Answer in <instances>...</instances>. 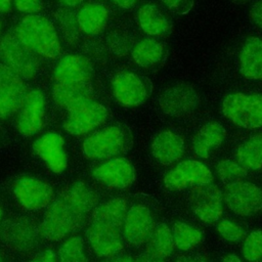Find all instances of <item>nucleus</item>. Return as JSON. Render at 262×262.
Returning <instances> with one entry per match:
<instances>
[{
  "label": "nucleus",
  "instance_id": "f257e3e1",
  "mask_svg": "<svg viewBox=\"0 0 262 262\" xmlns=\"http://www.w3.org/2000/svg\"><path fill=\"white\" fill-rule=\"evenodd\" d=\"M97 204L96 193L84 182L77 181L53 199L41 221L43 237L58 242L82 227Z\"/></svg>",
  "mask_w": 262,
  "mask_h": 262
},
{
  "label": "nucleus",
  "instance_id": "f03ea898",
  "mask_svg": "<svg viewBox=\"0 0 262 262\" xmlns=\"http://www.w3.org/2000/svg\"><path fill=\"white\" fill-rule=\"evenodd\" d=\"M13 33L36 55L45 58H56L61 52L57 32L52 23L44 16L37 14L25 16Z\"/></svg>",
  "mask_w": 262,
  "mask_h": 262
},
{
  "label": "nucleus",
  "instance_id": "7ed1b4c3",
  "mask_svg": "<svg viewBox=\"0 0 262 262\" xmlns=\"http://www.w3.org/2000/svg\"><path fill=\"white\" fill-rule=\"evenodd\" d=\"M132 136L121 126H110L89 135L83 142L82 149L89 160L107 159L130 149Z\"/></svg>",
  "mask_w": 262,
  "mask_h": 262
},
{
  "label": "nucleus",
  "instance_id": "20e7f679",
  "mask_svg": "<svg viewBox=\"0 0 262 262\" xmlns=\"http://www.w3.org/2000/svg\"><path fill=\"white\" fill-rule=\"evenodd\" d=\"M222 112L238 127L247 129L262 127V95L229 94L223 99Z\"/></svg>",
  "mask_w": 262,
  "mask_h": 262
},
{
  "label": "nucleus",
  "instance_id": "39448f33",
  "mask_svg": "<svg viewBox=\"0 0 262 262\" xmlns=\"http://www.w3.org/2000/svg\"><path fill=\"white\" fill-rule=\"evenodd\" d=\"M0 58L3 64L24 80L34 78L39 62L36 54L26 47L14 35L6 34L0 41Z\"/></svg>",
  "mask_w": 262,
  "mask_h": 262
},
{
  "label": "nucleus",
  "instance_id": "423d86ee",
  "mask_svg": "<svg viewBox=\"0 0 262 262\" xmlns=\"http://www.w3.org/2000/svg\"><path fill=\"white\" fill-rule=\"evenodd\" d=\"M63 122V129L71 135L86 134L105 122L107 110L92 98L84 99L70 108Z\"/></svg>",
  "mask_w": 262,
  "mask_h": 262
},
{
  "label": "nucleus",
  "instance_id": "0eeeda50",
  "mask_svg": "<svg viewBox=\"0 0 262 262\" xmlns=\"http://www.w3.org/2000/svg\"><path fill=\"white\" fill-rule=\"evenodd\" d=\"M223 199L226 206L235 214L250 216L262 209V189L247 181L227 183Z\"/></svg>",
  "mask_w": 262,
  "mask_h": 262
},
{
  "label": "nucleus",
  "instance_id": "6e6552de",
  "mask_svg": "<svg viewBox=\"0 0 262 262\" xmlns=\"http://www.w3.org/2000/svg\"><path fill=\"white\" fill-rule=\"evenodd\" d=\"M12 191L19 205L30 211L47 208L54 199L52 187L45 181L32 176L16 179L13 182Z\"/></svg>",
  "mask_w": 262,
  "mask_h": 262
},
{
  "label": "nucleus",
  "instance_id": "1a4fd4ad",
  "mask_svg": "<svg viewBox=\"0 0 262 262\" xmlns=\"http://www.w3.org/2000/svg\"><path fill=\"white\" fill-rule=\"evenodd\" d=\"M223 194L211 183L196 185L189 193V204L193 213L205 223H216L222 214Z\"/></svg>",
  "mask_w": 262,
  "mask_h": 262
},
{
  "label": "nucleus",
  "instance_id": "9d476101",
  "mask_svg": "<svg viewBox=\"0 0 262 262\" xmlns=\"http://www.w3.org/2000/svg\"><path fill=\"white\" fill-rule=\"evenodd\" d=\"M27 92L24 79L0 64V118L6 119L18 112Z\"/></svg>",
  "mask_w": 262,
  "mask_h": 262
},
{
  "label": "nucleus",
  "instance_id": "9b49d317",
  "mask_svg": "<svg viewBox=\"0 0 262 262\" xmlns=\"http://www.w3.org/2000/svg\"><path fill=\"white\" fill-rule=\"evenodd\" d=\"M213 174L204 164L187 160L179 163L164 178L165 186L170 190H182L188 186L211 183Z\"/></svg>",
  "mask_w": 262,
  "mask_h": 262
},
{
  "label": "nucleus",
  "instance_id": "f8f14e48",
  "mask_svg": "<svg viewBox=\"0 0 262 262\" xmlns=\"http://www.w3.org/2000/svg\"><path fill=\"white\" fill-rule=\"evenodd\" d=\"M88 243L98 257H111L123 249L120 228L98 220H92L86 230Z\"/></svg>",
  "mask_w": 262,
  "mask_h": 262
},
{
  "label": "nucleus",
  "instance_id": "ddd939ff",
  "mask_svg": "<svg viewBox=\"0 0 262 262\" xmlns=\"http://www.w3.org/2000/svg\"><path fill=\"white\" fill-rule=\"evenodd\" d=\"M45 116V99L38 89L27 92L24 102L18 110L16 127L18 132L26 137L37 134L43 127Z\"/></svg>",
  "mask_w": 262,
  "mask_h": 262
},
{
  "label": "nucleus",
  "instance_id": "4468645a",
  "mask_svg": "<svg viewBox=\"0 0 262 262\" xmlns=\"http://www.w3.org/2000/svg\"><path fill=\"white\" fill-rule=\"evenodd\" d=\"M93 69L83 55L69 54L59 59L54 72V83L63 85H83L91 83Z\"/></svg>",
  "mask_w": 262,
  "mask_h": 262
},
{
  "label": "nucleus",
  "instance_id": "2eb2a0df",
  "mask_svg": "<svg viewBox=\"0 0 262 262\" xmlns=\"http://www.w3.org/2000/svg\"><path fill=\"white\" fill-rule=\"evenodd\" d=\"M92 176L107 187L123 189L135 180V170L127 159L115 158L97 166Z\"/></svg>",
  "mask_w": 262,
  "mask_h": 262
},
{
  "label": "nucleus",
  "instance_id": "dca6fc26",
  "mask_svg": "<svg viewBox=\"0 0 262 262\" xmlns=\"http://www.w3.org/2000/svg\"><path fill=\"white\" fill-rule=\"evenodd\" d=\"M199 103L198 95L192 87L178 84L166 89L159 98L161 110L173 117H180L192 112Z\"/></svg>",
  "mask_w": 262,
  "mask_h": 262
},
{
  "label": "nucleus",
  "instance_id": "f3484780",
  "mask_svg": "<svg viewBox=\"0 0 262 262\" xmlns=\"http://www.w3.org/2000/svg\"><path fill=\"white\" fill-rule=\"evenodd\" d=\"M124 236L133 246L146 243L154 230V219L150 211L143 205L132 206L126 214L124 223Z\"/></svg>",
  "mask_w": 262,
  "mask_h": 262
},
{
  "label": "nucleus",
  "instance_id": "a211bd4d",
  "mask_svg": "<svg viewBox=\"0 0 262 262\" xmlns=\"http://www.w3.org/2000/svg\"><path fill=\"white\" fill-rule=\"evenodd\" d=\"M63 145L64 140L60 134L49 132L35 140L33 149L53 173L59 174L68 166V157Z\"/></svg>",
  "mask_w": 262,
  "mask_h": 262
},
{
  "label": "nucleus",
  "instance_id": "6ab92c4d",
  "mask_svg": "<svg viewBox=\"0 0 262 262\" xmlns=\"http://www.w3.org/2000/svg\"><path fill=\"white\" fill-rule=\"evenodd\" d=\"M116 99L123 105L136 106L143 103L147 90L143 80L132 72L118 73L112 83Z\"/></svg>",
  "mask_w": 262,
  "mask_h": 262
},
{
  "label": "nucleus",
  "instance_id": "aec40b11",
  "mask_svg": "<svg viewBox=\"0 0 262 262\" xmlns=\"http://www.w3.org/2000/svg\"><path fill=\"white\" fill-rule=\"evenodd\" d=\"M4 239L12 249L27 251L34 248L38 238V229L26 218H15L6 223Z\"/></svg>",
  "mask_w": 262,
  "mask_h": 262
},
{
  "label": "nucleus",
  "instance_id": "412c9836",
  "mask_svg": "<svg viewBox=\"0 0 262 262\" xmlns=\"http://www.w3.org/2000/svg\"><path fill=\"white\" fill-rule=\"evenodd\" d=\"M151 152L162 165H171L177 162L184 152L183 139L172 131H163L152 140Z\"/></svg>",
  "mask_w": 262,
  "mask_h": 262
},
{
  "label": "nucleus",
  "instance_id": "4be33fe9",
  "mask_svg": "<svg viewBox=\"0 0 262 262\" xmlns=\"http://www.w3.org/2000/svg\"><path fill=\"white\" fill-rule=\"evenodd\" d=\"M239 71L248 79L262 80V39L246 40L239 53Z\"/></svg>",
  "mask_w": 262,
  "mask_h": 262
},
{
  "label": "nucleus",
  "instance_id": "5701e85b",
  "mask_svg": "<svg viewBox=\"0 0 262 262\" xmlns=\"http://www.w3.org/2000/svg\"><path fill=\"white\" fill-rule=\"evenodd\" d=\"M225 134V128L217 122H210L204 125L192 142L195 155L202 159H207L210 151L221 144Z\"/></svg>",
  "mask_w": 262,
  "mask_h": 262
},
{
  "label": "nucleus",
  "instance_id": "b1692460",
  "mask_svg": "<svg viewBox=\"0 0 262 262\" xmlns=\"http://www.w3.org/2000/svg\"><path fill=\"white\" fill-rule=\"evenodd\" d=\"M107 20L106 8L98 3L83 6L77 14L79 30L87 35H97L105 27Z\"/></svg>",
  "mask_w": 262,
  "mask_h": 262
},
{
  "label": "nucleus",
  "instance_id": "393cba45",
  "mask_svg": "<svg viewBox=\"0 0 262 262\" xmlns=\"http://www.w3.org/2000/svg\"><path fill=\"white\" fill-rule=\"evenodd\" d=\"M140 28L149 36H163L170 30V24L165 14L155 4L142 5L137 13Z\"/></svg>",
  "mask_w": 262,
  "mask_h": 262
},
{
  "label": "nucleus",
  "instance_id": "a878e982",
  "mask_svg": "<svg viewBox=\"0 0 262 262\" xmlns=\"http://www.w3.org/2000/svg\"><path fill=\"white\" fill-rule=\"evenodd\" d=\"M92 86L91 83L83 85H63L53 83L52 97L56 105L62 108H70L74 104L91 98Z\"/></svg>",
  "mask_w": 262,
  "mask_h": 262
},
{
  "label": "nucleus",
  "instance_id": "bb28decb",
  "mask_svg": "<svg viewBox=\"0 0 262 262\" xmlns=\"http://www.w3.org/2000/svg\"><path fill=\"white\" fill-rule=\"evenodd\" d=\"M127 214V204L123 199H112L94 208L92 220L103 221L119 228L123 226Z\"/></svg>",
  "mask_w": 262,
  "mask_h": 262
},
{
  "label": "nucleus",
  "instance_id": "cd10ccee",
  "mask_svg": "<svg viewBox=\"0 0 262 262\" xmlns=\"http://www.w3.org/2000/svg\"><path fill=\"white\" fill-rule=\"evenodd\" d=\"M164 52L165 48L162 43L152 38H144L133 47L131 54L138 66L148 68L160 62Z\"/></svg>",
  "mask_w": 262,
  "mask_h": 262
},
{
  "label": "nucleus",
  "instance_id": "c85d7f7f",
  "mask_svg": "<svg viewBox=\"0 0 262 262\" xmlns=\"http://www.w3.org/2000/svg\"><path fill=\"white\" fill-rule=\"evenodd\" d=\"M236 160L247 170H257L262 167V133L251 136L238 147Z\"/></svg>",
  "mask_w": 262,
  "mask_h": 262
},
{
  "label": "nucleus",
  "instance_id": "c756f323",
  "mask_svg": "<svg viewBox=\"0 0 262 262\" xmlns=\"http://www.w3.org/2000/svg\"><path fill=\"white\" fill-rule=\"evenodd\" d=\"M148 241H150V243L147 249V254L156 259L168 257L175 247L172 231L164 223H160L154 227Z\"/></svg>",
  "mask_w": 262,
  "mask_h": 262
},
{
  "label": "nucleus",
  "instance_id": "7c9ffc66",
  "mask_svg": "<svg viewBox=\"0 0 262 262\" xmlns=\"http://www.w3.org/2000/svg\"><path fill=\"white\" fill-rule=\"evenodd\" d=\"M171 231L175 247L181 251H187L195 247L203 238L201 231L183 222H176Z\"/></svg>",
  "mask_w": 262,
  "mask_h": 262
},
{
  "label": "nucleus",
  "instance_id": "2f4dec72",
  "mask_svg": "<svg viewBox=\"0 0 262 262\" xmlns=\"http://www.w3.org/2000/svg\"><path fill=\"white\" fill-rule=\"evenodd\" d=\"M57 258L60 261L81 262L86 261L84 241L81 236H71L67 238L57 251Z\"/></svg>",
  "mask_w": 262,
  "mask_h": 262
},
{
  "label": "nucleus",
  "instance_id": "473e14b6",
  "mask_svg": "<svg viewBox=\"0 0 262 262\" xmlns=\"http://www.w3.org/2000/svg\"><path fill=\"white\" fill-rule=\"evenodd\" d=\"M217 172L219 178L225 184L242 180L248 174L246 168L230 160H223L219 162L217 165Z\"/></svg>",
  "mask_w": 262,
  "mask_h": 262
},
{
  "label": "nucleus",
  "instance_id": "72a5a7b5",
  "mask_svg": "<svg viewBox=\"0 0 262 262\" xmlns=\"http://www.w3.org/2000/svg\"><path fill=\"white\" fill-rule=\"evenodd\" d=\"M242 251L247 260L254 261L260 259L262 257V231H252L246 237Z\"/></svg>",
  "mask_w": 262,
  "mask_h": 262
},
{
  "label": "nucleus",
  "instance_id": "f704fd0d",
  "mask_svg": "<svg viewBox=\"0 0 262 262\" xmlns=\"http://www.w3.org/2000/svg\"><path fill=\"white\" fill-rule=\"evenodd\" d=\"M57 18L60 25V28L63 32V34L70 38L74 39L76 34H77V28L78 23H77V15L75 16L74 13L68 9L60 10L57 14Z\"/></svg>",
  "mask_w": 262,
  "mask_h": 262
},
{
  "label": "nucleus",
  "instance_id": "c9c22d12",
  "mask_svg": "<svg viewBox=\"0 0 262 262\" xmlns=\"http://www.w3.org/2000/svg\"><path fill=\"white\" fill-rule=\"evenodd\" d=\"M217 230L223 238L229 242H238L245 236V231L241 226L225 219L218 223Z\"/></svg>",
  "mask_w": 262,
  "mask_h": 262
},
{
  "label": "nucleus",
  "instance_id": "e433bc0d",
  "mask_svg": "<svg viewBox=\"0 0 262 262\" xmlns=\"http://www.w3.org/2000/svg\"><path fill=\"white\" fill-rule=\"evenodd\" d=\"M163 4L172 12L183 15L191 10L194 0H161Z\"/></svg>",
  "mask_w": 262,
  "mask_h": 262
},
{
  "label": "nucleus",
  "instance_id": "4c0bfd02",
  "mask_svg": "<svg viewBox=\"0 0 262 262\" xmlns=\"http://www.w3.org/2000/svg\"><path fill=\"white\" fill-rule=\"evenodd\" d=\"M14 4L17 10L31 14L40 11L42 8L41 0H14Z\"/></svg>",
  "mask_w": 262,
  "mask_h": 262
},
{
  "label": "nucleus",
  "instance_id": "58836bf2",
  "mask_svg": "<svg viewBox=\"0 0 262 262\" xmlns=\"http://www.w3.org/2000/svg\"><path fill=\"white\" fill-rule=\"evenodd\" d=\"M250 18L257 27L262 29V0H258L251 7Z\"/></svg>",
  "mask_w": 262,
  "mask_h": 262
},
{
  "label": "nucleus",
  "instance_id": "ea45409f",
  "mask_svg": "<svg viewBox=\"0 0 262 262\" xmlns=\"http://www.w3.org/2000/svg\"><path fill=\"white\" fill-rule=\"evenodd\" d=\"M33 260L35 261H44V262H51V261H56L58 260L57 255L54 254L51 250H45L39 254H37Z\"/></svg>",
  "mask_w": 262,
  "mask_h": 262
},
{
  "label": "nucleus",
  "instance_id": "a19ab883",
  "mask_svg": "<svg viewBox=\"0 0 262 262\" xmlns=\"http://www.w3.org/2000/svg\"><path fill=\"white\" fill-rule=\"evenodd\" d=\"M112 1L122 8H130L135 4L137 0H112Z\"/></svg>",
  "mask_w": 262,
  "mask_h": 262
},
{
  "label": "nucleus",
  "instance_id": "79ce46f5",
  "mask_svg": "<svg viewBox=\"0 0 262 262\" xmlns=\"http://www.w3.org/2000/svg\"><path fill=\"white\" fill-rule=\"evenodd\" d=\"M10 7H11V0H0V13L9 11Z\"/></svg>",
  "mask_w": 262,
  "mask_h": 262
},
{
  "label": "nucleus",
  "instance_id": "37998d69",
  "mask_svg": "<svg viewBox=\"0 0 262 262\" xmlns=\"http://www.w3.org/2000/svg\"><path fill=\"white\" fill-rule=\"evenodd\" d=\"M58 1L67 7H75L79 4H81L84 0H58Z\"/></svg>",
  "mask_w": 262,
  "mask_h": 262
},
{
  "label": "nucleus",
  "instance_id": "c03bdc74",
  "mask_svg": "<svg viewBox=\"0 0 262 262\" xmlns=\"http://www.w3.org/2000/svg\"><path fill=\"white\" fill-rule=\"evenodd\" d=\"M222 260L223 261H239V258L234 256V255H227Z\"/></svg>",
  "mask_w": 262,
  "mask_h": 262
},
{
  "label": "nucleus",
  "instance_id": "a18cd8bd",
  "mask_svg": "<svg viewBox=\"0 0 262 262\" xmlns=\"http://www.w3.org/2000/svg\"><path fill=\"white\" fill-rule=\"evenodd\" d=\"M2 217H3V213H2V210L0 209V224H1V221H2Z\"/></svg>",
  "mask_w": 262,
  "mask_h": 262
},
{
  "label": "nucleus",
  "instance_id": "49530a36",
  "mask_svg": "<svg viewBox=\"0 0 262 262\" xmlns=\"http://www.w3.org/2000/svg\"><path fill=\"white\" fill-rule=\"evenodd\" d=\"M4 259V256H3V254L0 252V261H2Z\"/></svg>",
  "mask_w": 262,
  "mask_h": 262
},
{
  "label": "nucleus",
  "instance_id": "de8ad7c7",
  "mask_svg": "<svg viewBox=\"0 0 262 262\" xmlns=\"http://www.w3.org/2000/svg\"><path fill=\"white\" fill-rule=\"evenodd\" d=\"M0 32H1V23H0Z\"/></svg>",
  "mask_w": 262,
  "mask_h": 262
}]
</instances>
